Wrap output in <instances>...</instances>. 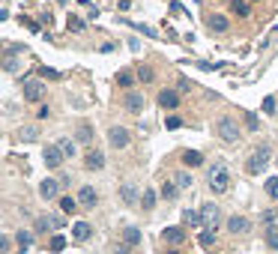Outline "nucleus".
Returning <instances> with one entry per match:
<instances>
[{
  "label": "nucleus",
  "mask_w": 278,
  "mask_h": 254,
  "mask_svg": "<svg viewBox=\"0 0 278 254\" xmlns=\"http://www.w3.org/2000/svg\"><path fill=\"white\" fill-rule=\"evenodd\" d=\"M57 192H60V183H57V179H42V186H39V195H42L45 200H54L57 198Z\"/></svg>",
  "instance_id": "obj_12"
},
{
  "label": "nucleus",
  "mask_w": 278,
  "mask_h": 254,
  "mask_svg": "<svg viewBox=\"0 0 278 254\" xmlns=\"http://www.w3.org/2000/svg\"><path fill=\"white\" fill-rule=\"evenodd\" d=\"M260 222H263V230L278 227V209H266V212L260 215Z\"/></svg>",
  "instance_id": "obj_21"
},
{
  "label": "nucleus",
  "mask_w": 278,
  "mask_h": 254,
  "mask_svg": "<svg viewBox=\"0 0 278 254\" xmlns=\"http://www.w3.org/2000/svg\"><path fill=\"white\" fill-rule=\"evenodd\" d=\"M213 239H216V230H210V227H207V230L201 233V242H204V245H213Z\"/></svg>",
  "instance_id": "obj_36"
},
{
  "label": "nucleus",
  "mask_w": 278,
  "mask_h": 254,
  "mask_svg": "<svg viewBox=\"0 0 278 254\" xmlns=\"http://www.w3.org/2000/svg\"><path fill=\"white\" fill-rule=\"evenodd\" d=\"M96 200H99L96 189H93V186H81V192H78V203L90 209V206H96Z\"/></svg>",
  "instance_id": "obj_11"
},
{
  "label": "nucleus",
  "mask_w": 278,
  "mask_h": 254,
  "mask_svg": "<svg viewBox=\"0 0 278 254\" xmlns=\"http://www.w3.org/2000/svg\"><path fill=\"white\" fill-rule=\"evenodd\" d=\"M183 222L191 225V227H201L204 225V215H201V209H185L183 212Z\"/></svg>",
  "instance_id": "obj_17"
},
{
  "label": "nucleus",
  "mask_w": 278,
  "mask_h": 254,
  "mask_svg": "<svg viewBox=\"0 0 278 254\" xmlns=\"http://www.w3.org/2000/svg\"><path fill=\"white\" fill-rule=\"evenodd\" d=\"M269 156H272V150L266 147V143H263V147H257L251 156H248V162H246V170L251 173V176H257L263 168H266V162H269Z\"/></svg>",
  "instance_id": "obj_3"
},
{
  "label": "nucleus",
  "mask_w": 278,
  "mask_h": 254,
  "mask_svg": "<svg viewBox=\"0 0 278 254\" xmlns=\"http://www.w3.org/2000/svg\"><path fill=\"white\" fill-rule=\"evenodd\" d=\"M69 30H84V21L81 18H69Z\"/></svg>",
  "instance_id": "obj_39"
},
{
  "label": "nucleus",
  "mask_w": 278,
  "mask_h": 254,
  "mask_svg": "<svg viewBox=\"0 0 278 254\" xmlns=\"http://www.w3.org/2000/svg\"><path fill=\"white\" fill-rule=\"evenodd\" d=\"M36 230H39V233H45V230H48V222H45V219H39V222H36Z\"/></svg>",
  "instance_id": "obj_42"
},
{
  "label": "nucleus",
  "mask_w": 278,
  "mask_h": 254,
  "mask_svg": "<svg viewBox=\"0 0 278 254\" xmlns=\"http://www.w3.org/2000/svg\"><path fill=\"white\" fill-rule=\"evenodd\" d=\"M201 215H204V225H207L210 230H216V227L221 225V212H218L216 203H204V206H201Z\"/></svg>",
  "instance_id": "obj_7"
},
{
  "label": "nucleus",
  "mask_w": 278,
  "mask_h": 254,
  "mask_svg": "<svg viewBox=\"0 0 278 254\" xmlns=\"http://www.w3.org/2000/svg\"><path fill=\"white\" fill-rule=\"evenodd\" d=\"M78 141H81V143H90L93 141V126L90 123H81V126H78V135H75Z\"/></svg>",
  "instance_id": "obj_24"
},
{
  "label": "nucleus",
  "mask_w": 278,
  "mask_h": 254,
  "mask_svg": "<svg viewBox=\"0 0 278 254\" xmlns=\"http://www.w3.org/2000/svg\"><path fill=\"white\" fill-rule=\"evenodd\" d=\"M123 105H126L129 114H141V111H144V96H141V93H126Z\"/></svg>",
  "instance_id": "obj_9"
},
{
  "label": "nucleus",
  "mask_w": 278,
  "mask_h": 254,
  "mask_svg": "<svg viewBox=\"0 0 278 254\" xmlns=\"http://www.w3.org/2000/svg\"><path fill=\"white\" fill-rule=\"evenodd\" d=\"M114 254H135V251H132V245L120 242V245H114Z\"/></svg>",
  "instance_id": "obj_37"
},
{
  "label": "nucleus",
  "mask_w": 278,
  "mask_h": 254,
  "mask_svg": "<svg viewBox=\"0 0 278 254\" xmlns=\"http://www.w3.org/2000/svg\"><path fill=\"white\" fill-rule=\"evenodd\" d=\"M227 230L236 236V233H248L251 230V222L246 219V215H230V219H227Z\"/></svg>",
  "instance_id": "obj_8"
},
{
  "label": "nucleus",
  "mask_w": 278,
  "mask_h": 254,
  "mask_svg": "<svg viewBox=\"0 0 278 254\" xmlns=\"http://www.w3.org/2000/svg\"><path fill=\"white\" fill-rule=\"evenodd\" d=\"M162 239H168L171 245H180V242L185 239V233H183V227H165V233H162Z\"/></svg>",
  "instance_id": "obj_18"
},
{
  "label": "nucleus",
  "mask_w": 278,
  "mask_h": 254,
  "mask_svg": "<svg viewBox=\"0 0 278 254\" xmlns=\"http://www.w3.org/2000/svg\"><path fill=\"white\" fill-rule=\"evenodd\" d=\"M165 126H168V129H180V126H183V120H180V117H168V120H165Z\"/></svg>",
  "instance_id": "obj_38"
},
{
  "label": "nucleus",
  "mask_w": 278,
  "mask_h": 254,
  "mask_svg": "<svg viewBox=\"0 0 278 254\" xmlns=\"http://www.w3.org/2000/svg\"><path fill=\"white\" fill-rule=\"evenodd\" d=\"M168 254H183V251H177V248H174V251H168Z\"/></svg>",
  "instance_id": "obj_43"
},
{
  "label": "nucleus",
  "mask_w": 278,
  "mask_h": 254,
  "mask_svg": "<svg viewBox=\"0 0 278 254\" xmlns=\"http://www.w3.org/2000/svg\"><path fill=\"white\" fill-rule=\"evenodd\" d=\"M263 189H266V195H269L272 200H278V176H269L266 183H263Z\"/></svg>",
  "instance_id": "obj_26"
},
{
  "label": "nucleus",
  "mask_w": 278,
  "mask_h": 254,
  "mask_svg": "<svg viewBox=\"0 0 278 254\" xmlns=\"http://www.w3.org/2000/svg\"><path fill=\"white\" fill-rule=\"evenodd\" d=\"M84 165H87V170H102V168H105V153L90 150V153L84 156Z\"/></svg>",
  "instance_id": "obj_13"
},
{
  "label": "nucleus",
  "mask_w": 278,
  "mask_h": 254,
  "mask_svg": "<svg viewBox=\"0 0 278 254\" xmlns=\"http://www.w3.org/2000/svg\"><path fill=\"white\" fill-rule=\"evenodd\" d=\"M207 183H210V192L224 195V192L230 189V173H227V168H224V165H213V168H210V176H207Z\"/></svg>",
  "instance_id": "obj_1"
},
{
  "label": "nucleus",
  "mask_w": 278,
  "mask_h": 254,
  "mask_svg": "<svg viewBox=\"0 0 278 254\" xmlns=\"http://www.w3.org/2000/svg\"><path fill=\"white\" fill-rule=\"evenodd\" d=\"M57 143H60V150H63V156H66V159H72V156H75V141L63 138V141H57Z\"/></svg>",
  "instance_id": "obj_29"
},
{
  "label": "nucleus",
  "mask_w": 278,
  "mask_h": 254,
  "mask_svg": "<svg viewBox=\"0 0 278 254\" xmlns=\"http://www.w3.org/2000/svg\"><path fill=\"white\" fill-rule=\"evenodd\" d=\"M42 96H45V84L42 81H36V78H27L24 81V99L27 102H39Z\"/></svg>",
  "instance_id": "obj_6"
},
{
  "label": "nucleus",
  "mask_w": 278,
  "mask_h": 254,
  "mask_svg": "<svg viewBox=\"0 0 278 254\" xmlns=\"http://www.w3.org/2000/svg\"><path fill=\"white\" fill-rule=\"evenodd\" d=\"M158 192H162V198L168 200V203H174V200H180V186L174 183V179H165V183H162V189H158Z\"/></svg>",
  "instance_id": "obj_10"
},
{
  "label": "nucleus",
  "mask_w": 278,
  "mask_h": 254,
  "mask_svg": "<svg viewBox=\"0 0 278 254\" xmlns=\"http://www.w3.org/2000/svg\"><path fill=\"white\" fill-rule=\"evenodd\" d=\"M266 245H269L272 251H278V227H269V230H266Z\"/></svg>",
  "instance_id": "obj_31"
},
{
  "label": "nucleus",
  "mask_w": 278,
  "mask_h": 254,
  "mask_svg": "<svg viewBox=\"0 0 278 254\" xmlns=\"http://www.w3.org/2000/svg\"><path fill=\"white\" fill-rule=\"evenodd\" d=\"M42 159H45V165L51 168V170H57L60 165H63V150H60V143H48V147H45V153H42Z\"/></svg>",
  "instance_id": "obj_5"
},
{
  "label": "nucleus",
  "mask_w": 278,
  "mask_h": 254,
  "mask_svg": "<svg viewBox=\"0 0 278 254\" xmlns=\"http://www.w3.org/2000/svg\"><path fill=\"white\" fill-rule=\"evenodd\" d=\"M138 78H141L144 84H147V81H153V69H150V66H141V69H138Z\"/></svg>",
  "instance_id": "obj_34"
},
{
  "label": "nucleus",
  "mask_w": 278,
  "mask_h": 254,
  "mask_svg": "<svg viewBox=\"0 0 278 254\" xmlns=\"http://www.w3.org/2000/svg\"><path fill=\"white\" fill-rule=\"evenodd\" d=\"M117 84H120V87H132V84H135V75L126 69V72H120V75H117Z\"/></svg>",
  "instance_id": "obj_30"
},
{
  "label": "nucleus",
  "mask_w": 278,
  "mask_h": 254,
  "mask_svg": "<svg viewBox=\"0 0 278 254\" xmlns=\"http://www.w3.org/2000/svg\"><path fill=\"white\" fill-rule=\"evenodd\" d=\"M230 9H233L236 15H243V18H246V15L251 12V6L246 3V0H233V3H230Z\"/></svg>",
  "instance_id": "obj_28"
},
{
  "label": "nucleus",
  "mask_w": 278,
  "mask_h": 254,
  "mask_svg": "<svg viewBox=\"0 0 278 254\" xmlns=\"http://www.w3.org/2000/svg\"><path fill=\"white\" fill-rule=\"evenodd\" d=\"M21 138H24V141H36V129H24Z\"/></svg>",
  "instance_id": "obj_41"
},
{
  "label": "nucleus",
  "mask_w": 278,
  "mask_h": 254,
  "mask_svg": "<svg viewBox=\"0 0 278 254\" xmlns=\"http://www.w3.org/2000/svg\"><path fill=\"white\" fill-rule=\"evenodd\" d=\"M158 105L168 108V111H174V108L180 105V96H177L174 90H162V93H158Z\"/></svg>",
  "instance_id": "obj_15"
},
{
  "label": "nucleus",
  "mask_w": 278,
  "mask_h": 254,
  "mask_svg": "<svg viewBox=\"0 0 278 254\" xmlns=\"http://www.w3.org/2000/svg\"><path fill=\"white\" fill-rule=\"evenodd\" d=\"M183 165H188V168H197V165H204V156L197 153V150H185V153H183Z\"/></svg>",
  "instance_id": "obj_20"
},
{
  "label": "nucleus",
  "mask_w": 278,
  "mask_h": 254,
  "mask_svg": "<svg viewBox=\"0 0 278 254\" xmlns=\"http://www.w3.org/2000/svg\"><path fill=\"white\" fill-rule=\"evenodd\" d=\"M66 248V236H51V251H63Z\"/></svg>",
  "instance_id": "obj_33"
},
{
  "label": "nucleus",
  "mask_w": 278,
  "mask_h": 254,
  "mask_svg": "<svg viewBox=\"0 0 278 254\" xmlns=\"http://www.w3.org/2000/svg\"><path fill=\"white\" fill-rule=\"evenodd\" d=\"M90 233H93V230H90V225H87V222H75V225H72V239H78V242L90 239Z\"/></svg>",
  "instance_id": "obj_16"
},
{
  "label": "nucleus",
  "mask_w": 278,
  "mask_h": 254,
  "mask_svg": "<svg viewBox=\"0 0 278 254\" xmlns=\"http://www.w3.org/2000/svg\"><path fill=\"white\" fill-rule=\"evenodd\" d=\"M275 162H278V159H275Z\"/></svg>",
  "instance_id": "obj_44"
},
{
  "label": "nucleus",
  "mask_w": 278,
  "mask_h": 254,
  "mask_svg": "<svg viewBox=\"0 0 278 254\" xmlns=\"http://www.w3.org/2000/svg\"><path fill=\"white\" fill-rule=\"evenodd\" d=\"M216 135L224 141V143H236L240 141V123H236L233 117H221L216 123Z\"/></svg>",
  "instance_id": "obj_2"
},
{
  "label": "nucleus",
  "mask_w": 278,
  "mask_h": 254,
  "mask_svg": "<svg viewBox=\"0 0 278 254\" xmlns=\"http://www.w3.org/2000/svg\"><path fill=\"white\" fill-rule=\"evenodd\" d=\"M246 126H248L251 132H257V129H260V123H257V117H254V114H246Z\"/></svg>",
  "instance_id": "obj_35"
},
{
  "label": "nucleus",
  "mask_w": 278,
  "mask_h": 254,
  "mask_svg": "<svg viewBox=\"0 0 278 254\" xmlns=\"http://www.w3.org/2000/svg\"><path fill=\"white\" fill-rule=\"evenodd\" d=\"M120 200H123L126 206H135V203H141V198H138V189H135L132 183H126V186L120 189Z\"/></svg>",
  "instance_id": "obj_14"
},
{
  "label": "nucleus",
  "mask_w": 278,
  "mask_h": 254,
  "mask_svg": "<svg viewBox=\"0 0 278 254\" xmlns=\"http://www.w3.org/2000/svg\"><path fill=\"white\" fill-rule=\"evenodd\" d=\"M174 183L180 186V192H185V189H191V173H188V170H180V173L174 176Z\"/></svg>",
  "instance_id": "obj_25"
},
{
  "label": "nucleus",
  "mask_w": 278,
  "mask_h": 254,
  "mask_svg": "<svg viewBox=\"0 0 278 254\" xmlns=\"http://www.w3.org/2000/svg\"><path fill=\"white\" fill-rule=\"evenodd\" d=\"M207 24H210L213 33H224V30H227V18H224V15H210Z\"/></svg>",
  "instance_id": "obj_19"
},
{
  "label": "nucleus",
  "mask_w": 278,
  "mask_h": 254,
  "mask_svg": "<svg viewBox=\"0 0 278 254\" xmlns=\"http://www.w3.org/2000/svg\"><path fill=\"white\" fill-rule=\"evenodd\" d=\"M123 242L135 248V245L141 242V230H138V227H126V230H123Z\"/></svg>",
  "instance_id": "obj_23"
},
{
  "label": "nucleus",
  "mask_w": 278,
  "mask_h": 254,
  "mask_svg": "<svg viewBox=\"0 0 278 254\" xmlns=\"http://www.w3.org/2000/svg\"><path fill=\"white\" fill-rule=\"evenodd\" d=\"M60 209L63 212H75L78 209V200L75 198H60Z\"/></svg>",
  "instance_id": "obj_32"
},
{
  "label": "nucleus",
  "mask_w": 278,
  "mask_h": 254,
  "mask_svg": "<svg viewBox=\"0 0 278 254\" xmlns=\"http://www.w3.org/2000/svg\"><path fill=\"white\" fill-rule=\"evenodd\" d=\"M108 143H111L114 150H126L129 143H132L129 129H123V126H111V129H108Z\"/></svg>",
  "instance_id": "obj_4"
},
{
  "label": "nucleus",
  "mask_w": 278,
  "mask_h": 254,
  "mask_svg": "<svg viewBox=\"0 0 278 254\" xmlns=\"http://www.w3.org/2000/svg\"><path fill=\"white\" fill-rule=\"evenodd\" d=\"M263 111L266 114H275V99H263Z\"/></svg>",
  "instance_id": "obj_40"
},
{
  "label": "nucleus",
  "mask_w": 278,
  "mask_h": 254,
  "mask_svg": "<svg viewBox=\"0 0 278 254\" xmlns=\"http://www.w3.org/2000/svg\"><path fill=\"white\" fill-rule=\"evenodd\" d=\"M141 206H144L147 212H150V209L155 206V192H153V189H144V198H141Z\"/></svg>",
  "instance_id": "obj_27"
},
{
  "label": "nucleus",
  "mask_w": 278,
  "mask_h": 254,
  "mask_svg": "<svg viewBox=\"0 0 278 254\" xmlns=\"http://www.w3.org/2000/svg\"><path fill=\"white\" fill-rule=\"evenodd\" d=\"M15 245H18L21 251H27V248L33 245V233H30V230H18V233H15Z\"/></svg>",
  "instance_id": "obj_22"
}]
</instances>
